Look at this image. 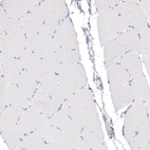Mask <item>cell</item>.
<instances>
[{
	"label": "cell",
	"mask_w": 150,
	"mask_h": 150,
	"mask_svg": "<svg viewBox=\"0 0 150 150\" xmlns=\"http://www.w3.org/2000/svg\"><path fill=\"white\" fill-rule=\"evenodd\" d=\"M62 47L70 48L72 50H79V46L77 42V35L75 32L74 25L69 17L58 24V28L54 34V37L52 39V42L49 47L48 51L43 56V59L51 62L56 50L62 48Z\"/></svg>",
	"instance_id": "obj_1"
},
{
	"label": "cell",
	"mask_w": 150,
	"mask_h": 150,
	"mask_svg": "<svg viewBox=\"0 0 150 150\" xmlns=\"http://www.w3.org/2000/svg\"><path fill=\"white\" fill-rule=\"evenodd\" d=\"M148 122H149V113L144 103L134 104L127 111L124 118L123 135L125 139L129 142Z\"/></svg>",
	"instance_id": "obj_2"
},
{
	"label": "cell",
	"mask_w": 150,
	"mask_h": 150,
	"mask_svg": "<svg viewBox=\"0 0 150 150\" xmlns=\"http://www.w3.org/2000/svg\"><path fill=\"white\" fill-rule=\"evenodd\" d=\"M48 20L47 11L42 3L34 8L29 14H27L21 19L16 21V25L21 28L24 31L29 42L32 45L33 40L35 39L36 35L38 34L39 30L43 25V23Z\"/></svg>",
	"instance_id": "obj_3"
},
{
	"label": "cell",
	"mask_w": 150,
	"mask_h": 150,
	"mask_svg": "<svg viewBox=\"0 0 150 150\" xmlns=\"http://www.w3.org/2000/svg\"><path fill=\"white\" fill-rule=\"evenodd\" d=\"M118 16L114 8L98 14L97 18V31L100 46L104 47L108 41L112 40L120 34Z\"/></svg>",
	"instance_id": "obj_4"
},
{
	"label": "cell",
	"mask_w": 150,
	"mask_h": 150,
	"mask_svg": "<svg viewBox=\"0 0 150 150\" xmlns=\"http://www.w3.org/2000/svg\"><path fill=\"white\" fill-rule=\"evenodd\" d=\"M59 111L69 115L73 121L83 127L86 126L87 124L95 121V120H99L98 113L96 110V105H94V106H78V105H75L71 100V98L64 100Z\"/></svg>",
	"instance_id": "obj_5"
},
{
	"label": "cell",
	"mask_w": 150,
	"mask_h": 150,
	"mask_svg": "<svg viewBox=\"0 0 150 150\" xmlns=\"http://www.w3.org/2000/svg\"><path fill=\"white\" fill-rule=\"evenodd\" d=\"M58 24V22L53 20H47L39 30V32L32 42V51L37 56L43 58L45 54L47 53L49 47L51 45Z\"/></svg>",
	"instance_id": "obj_6"
},
{
	"label": "cell",
	"mask_w": 150,
	"mask_h": 150,
	"mask_svg": "<svg viewBox=\"0 0 150 150\" xmlns=\"http://www.w3.org/2000/svg\"><path fill=\"white\" fill-rule=\"evenodd\" d=\"M40 0H2V6L8 15L14 21H18L27 14H29L33 8L41 4Z\"/></svg>",
	"instance_id": "obj_7"
},
{
	"label": "cell",
	"mask_w": 150,
	"mask_h": 150,
	"mask_svg": "<svg viewBox=\"0 0 150 150\" xmlns=\"http://www.w3.org/2000/svg\"><path fill=\"white\" fill-rule=\"evenodd\" d=\"M31 105L49 118H51L57 111H59V109L62 106V103L53 99L39 86L31 98Z\"/></svg>",
	"instance_id": "obj_8"
},
{
	"label": "cell",
	"mask_w": 150,
	"mask_h": 150,
	"mask_svg": "<svg viewBox=\"0 0 150 150\" xmlns=\"http://www.w3.org/2000/svg\"><path fill=\"white\" fill-rule=\"evenodd\" d=\"M49 121H50V118L47 117L40 111H38L35 107L31 106V107L24 109L21 116L19 117L18 122H17V125L25 133H31L40 126H42L43 124L48 123Z\"/></svg>",
	"instance_id": "obj_9"
},
{
	"label": "cell",
	"mask_w": 150,
	"mask_h": 150,
	"mask_svg": "<svg viewBox=\"0 0 150 150\" xmlns=\"http://www.w3.org/2000/svg\"><path fill=\"white\" fill-rule=\"evenodd\" d=\"M23 71L22 64L18 58L0 52V75L8 79L10 83L16 85L19 75Z\"/></svg>",
	"instance_id": "obj_10"
},
{
	"label": "cell",
	"mask_w": 150,
	"mask_h": 150,
	"mask_svg": "<svg viewBox=\"0 0 150 150\" xmlns=\"http://www.w3.org/2000/svg\"><path fill=\"white\" fill-rule=\"evenodd\" d=\"M109 89L111 92L113 107L115 111L123 109L128 105L133 103V96L130 86L128 85H118L109 83Z\"/></svg>",
	"instance_id": "obj_11"
},
{
	"label": "cell",
	"mask_w": 150,
	"mask_h": 150,
	"mask_svg": "<svg viewBox=\"0 0 150 150\" xmlns=\"http://www.w3.org/2000/svg\"><path fill=\"white\" fill-rule=\"evenodd\" d=\"M57 74H62L69 79L73 81L78 86L83 88L88 85V78H87L85 68L81 62L77 64H59Z\"/></svg>",
	"instance_id": "obj_12"
},
{
	"label": "cell",
	"mask_w": 150,
	"mask_h": 150,
	"mask_svg": "<svg viewBox=\"0 0 150 150\" xmlns=\"http://www.w3.org/2000/svg\"><path fill=\"white\" fill-rule=\"evenodd\" d=\"M49 123H51L55 127L60 129L62 132H66L71 135L75 137H81V132H83V126L79 124L74 122L69 115L64 114V113L57 111L51 118Z\"/></svg>",
	"instance_id": "obj_13"
},
{
	"label": "cell",
	"mask_w": 150,
	"mask_h": 150,
	"mask_svg": "<svg viewBox=\"0 0 150 150\" xmlns=\"http://www.w3.org/2000/svg\"><path fill=\"white\" fill-rule=\"evenodd\" d=\"M6 106H18L23 109H27L32 105H31V100L22 93L17 85L10 83L4 99L0 103V111H2Z\"/></svg>",
	"instance_id": "obj_14"
},
{
	"label": "cell",
	"mask_w": 150,
	"mask_h": 150,
	"mask_svg": "<svg viewBox=\"0 0 150 150\" xmlns=\"http://www.w3.org/2000/svg\"><path fill=\"white\" fill-rule=\"evenodd\" d=\"M127 16L130 29L141 30L149 25L146 15L137 3V0H126Z\"/></svg>",
	"instance_id": "obj_15"
},
{
	"label": "cell",
	"mask_w": 150,
	"mask_h": 150,
	"mask_svg": "<svg viewBox=\"0 0 150 150\" xmlns=\"http://www.w3.org/2000/svg\"><path fill=\"white\" fill-rule=\"evenodd\" d=\"M129 86L131 88L133 102L135 104L145 103L146 100H149V85H148L147 78L143 73L134 76V77H131Z\"/></svg>",
	"instance_id": "obj_16"
},
{
	"label": "cell",
	"mask_w": 150,
	"mask_h": 150,
	"mask_svg": "<svg viewBox=\"0 0 150 150\" xmlns=\"http://www.w3.org/2000/svg\"><path fill=\"white\" fill-rule=\"evenodd\" d=\"M41 3L46 8L48 20L60 23L68 18V8L64 0H45Z\"/></svg>",
	"instance_id": "obj_17"
},
{
	"label": "cell",
	"mask_w": 150,
	"mask_h": 150,
	"mask_svg": "<svg viewBox=\"0 0 150 150\" xmlns=\"http://www.w3.org/2000/svg\"><path fill=\"white\" fill-rule=\"evenodd\" d=\"M122 48L126 52H135L139 53V30L129 29L127 31L120 33L114 38Z\"/></svg>",
	"instance_id": "obj_18"
},
{
	"label": "cell",
	"mask_w": 150,
	"mask_h": 150,
	"mask_svg": "<svg viewBox=\"0 0 150 150\" xmlns=\"http://www.w3.org/2000/svg\"><path fill=\"white\" fill-rule=\"evenodd\" d=\"M39 87L53 99L62 103V104L64 103L66 99L62 97V91H60V88H59L57 73L50 72L49 74H47L45 76V78L39 83Z\"/></svg>",
	"instance_id": "obj_19"
},
{
	"label": "cell",
	"mask_w": 150,
	"mask_h": 150,
	"mask_svg": "<svg viewBox=\"0 0 150 150\" xmlns=\"http://www.w3.org/2000/svg\"><path fill=\"white\" fill-rule=\"evenodd\" d=\"M125 52L126 51L122 48L121 45L115 39L108 41L104 46L105 69L108 70L112 64H118Z\"/></svg>",
	"instance_id": "obj_20"
},
{
	"label": "cell",
	"mask_w": 150,
	"mask_h": 150,
	"mask_svg": "<svg viewBox=\"0 0 150 150\" xmlns=\"http://www.w3.org/2000/svg\"><path fill=\"white\" fill-rule=\"evenodd\" d=\"M23 111V108L18 106H6L2 111H0V132L16 125Z\"/></svg>",
	"instance_id": "obj_21"
},
{
	"label": "cell",
	"mask_w": 150,
	"mask_h": 150,
	"mask_svg": "<svg viewBox=\"0 0 150 150\" xmlns=\"http://www.w3.org/2000/svg\"><path fill=\"white\" fill-rule=\"evenodd\" d=\"M33 133L37 134L40 137H42L43 141L48 144L55 145L58 146L60 144V139H62V131L60 129H58L57 127H55L54 125H52L51 123H46L43 124L42 126H40L38 129H36L35 131H33ZM60 149V147H59Z\"/></svg>",
	"instance_id": "obj_22"
},
{
	"label": "cell",
	"mask_w": 150,
	"mask_h": 150,
	"mask_svg": "<svg viewBox=\"0 0 150 150\" xmlns=\"http://www.w3.org/2000/svg\"><path fill=\"white\" fill-rule=\"evenodd\" d=\"M118 64L127 70V72L131 77H134V76L143 73L141 58H139V54L135 52H125Z\"/></svg>",
	"instance_id": "obj_23"
},
{
	"label": "cell",
	"mask_w": 150,
	"mask_h": 150,
	"mask_svg": "<svg viewBox=\"0 0 150 150\" xmlns=\"http://www.w3.org/2000/svg\"><path fill=\"white\" fill-rule=\"evenodd\" d=\"M27 71L38 83H40L47 74H49L50 72H54L53 67H52V62H47V60H45L41 57H37V58L35 59L33 64L28 68Z\"/></svg>",
	"instance_id": "obj_24"
},
{
	"label": "cell",
	"mask_w": 150,
	"mask_h": 150,
	"mask_svg": "<svg viewBox=\"0 0 150 150\" xmlns=\"http://www.w3.org/2000/svg\"><path fill=\"white\" fill-rule=\"evenodd\" d=\"M25 134L27 133L17 124L1 131V137H2L3 141L6 144L8 149L11 150H17L19 142L21 141V139Z\"/></svg>",
	"instance_id": "obj_25"
},
{
	"label": "cell",
	"mask_w": 150,
	"mask_h": 150,
	"mask_svg": "<svg viewBox=\"0 0 150 150\" xmlns=\"http://www.w3.org/2000/svg\"><path fill=\"white\" fill-rule=\"evenodd\" d=\"M16 85L22 91V93L31 100V98L33 97V95L37 90L38 86H39V83L35 78H33L28 71L23 70L21 74L19 75Z\"/></svg>",
	"instance_id": "obj_26"
},
{
	"label": "cell",
	"mask_w": 150,
	"mask_h": 150,
	"mask_svg": "<svg viewBox=\"0 0 150 150\" xmlns=\"http://www.w3.org/2000/svg\"><path fill=\"white\" fill-rule=\"evenodd\" d=\"M107 78L109 83H118V85H128L131 81V76L120 64H112L107 70Z\"/></svg>",
	"instance_id": "obj_27"
},
{
	"label": "cell",
	"mask_w": 150,
	"mask_h": 150,
	"mask_svg": "<svg viewBox=\"0 0 150 150\" xmlns=\"http://www.w3.org/2000/svg\"><path fill=\"white\" fill-rule=\"evenodd\" d=\"M81 137L86 141L90 142H97V141H104V132L102 130V124L99 120L91 122L83 127Z\"/></svg>",
	"instance_id": "obj_28"
},
{
	"label": "cell",
	"mask_w": 150,
	"mask_h": 150,
	"mask_svg": "<svg viewBox=\"0 0 150 150\" xmlns=\"http://www.w3.org/2000/svg\"><path fill=\"white\" fill-rule=\"evenodd\" d=\"M46 142L43 141L42 137L31 132L22 137L18 144L17 150H42Z\"/></svg>",
	"instance_id": "obj_29"
},
{
	"label": "cell",
	"mask_w": 150,
	"mask_h": 150,
	"mask_svg": "<svg viewBox=\"0 0 150 150\" xmlns=\"http://www.w3.org/2000/svg\"><path fill=\"white\" fill-rule=\"evenodd\" d=\"M22 51L23 50L20 47L17 46L16 43L8 37V33L0 34V52H3V53L8 54V55L19 59Z\"/></svg>",
	"instance_id": "obj_30"
},
{
	"label": "cell",
	"mask_w": 150,
	"mask_h": 150,
	"mask_svg": "<svg viewBox=\"0 0 150 150\" xmlns=\"http://www.w3.org/2000/svg\"><path fill=\"white\" fill-rule=\"evenodd\" d=\"M69 98H71V100L78 106H94V105H96L91 90L88 89L87 87L81 88Z\"/></svg>",
	"instance_id": "obj_31"
},
{
	"label": "cell",
	"mask_w": 150,
	"mask_h": 150,
	"mask_svg": "<svg viewBox=\"0 0 150 150\" xmlns=\"http://www.w3.org/2000/svg\"><path fill=\"white\" fill-rule=\"evenodd\" d=\"M57 78H58V85L62 91V97L64 99H68L69 97H71L73 94H75V92H77L81 87H79L77 83H75L73 81L69 79L68 77H66L62 74H57Z\"/></svg>",
	"instance_id": "obj_32"
},
{
	"label": "cell",
	"mask_w": 150,
	"mask_h": 150,
	"mask_svg": "<svg viewBox=\"0 0 150 150\" xmlns=\"http://www.w3.org/2000/svg\"><path fill=\"white\" fill-rule=\"evenodd\" d=\"M150 141V122L145 124L139 132L128 142L129 147L131 150H137L139 146H142L145 143H148Z\"/></svg>",
	"instance_id": "obj_33"
},
{
	"label": "cell",
	"mask_w": 150,
	"mask_h": 150,
	"mask_svg": "<svg viewBox=\"0 0 150 150\" xmlns=\"http://www.w3.org/2000/svg\"><path fill=\"white\" fill-rule=\"evenodd\" d=\"M8 37L11 38L17 46L20 47L22 50H32V45L29 42L27 38V35L24 31L19 28L18 25H15L13 29L8 33Z\"/></svg>",
	"instance_id": "obj_34"
},
{
	"label": "cell",
	"mask_w": 150,
	"mask_h": 150,
	"mask_svg": "<svg viewBox=\"0 0 150 150\" xmlns=\"http://www.w3.org/2000/svg\"><path fill=\"white\" fill-rule=\"evenodd\" d=\"M139 51L143 56L150 54V28L149 25L139 30Z\"/></svg>",
	"instance_id": "obj_35"
},
{
	"label": "cell",
	"mask_w": 150,
	"mask_h": 150,
	"mask_svg": "<svg viewBox=\"0 0 150 150\" xmlns=\"http://www.w3.org/2000/svg\"><path fill=\"white\" fill-rule=\"evenodd\" d=\"M81 139V137H75V135H71V134H68L66 132H62L60 144H59L60 150H75Z\"/></svg>",
	"instance_id": "obj_36"
},
{
	"label": "cell",
	"mask_w": 150,
	"mask_h": 150,
	"mask_svg": "<svg viewBox=\"0 0 150 150\" xmlns=\"http://www.w3.org/2000/svg\"><path fill=\"white\" fill-rule=\"evenodd\" d=\"M15 25H16V22L8 16L6 10L1 6L0 8V34L8 33Z\"/></svg>",
	"instance_id": "obj_37"
},
{
	"label": "cell",
	"mask_w": 150,
	"mask_h": 150,
	"mask_svg": "<svg viewBox=\"0 0 150 150\" xmlns=\"http://www.w3.org/2000/svg\"><path fill=\"white\" fill-rule=\"evenodd\" d=\"M121 2L122 1H120V0H96L95 8H96L97 13L100 14L106 11H109V10H112Z\"/></svg>",
	"instance_id": "obj_38"
},
{
	"label": "cell",
	"mask_w": 150,
	"mask_h": 150,
	"mask_svg": "<svg viewBox=\"0 0 150 150\" xmlns=\"http://www.w3.org/2000/svg\"><path fill=\"white\" fill-rule=\"evenodd\" d=\"M37 57H39V56H37L32 50H23L21 55H20V57H19V60L21 62L23 70L27 71L28 68L33 64V62H34Z\"/></svg>",
	"instance_id": "obj_39"
},
{
	"label": "cell",
	"mask_w": 150,
	"mask_h": 150,
	"mask_svg": "<svg viewBox=\"0 0 150 150\" xmlns=\"http://www.w3.org/2000/svg\"><path fill=\"white\" fill-rule=\"evenodd\" d=\"M81 54H79V50H72L68 54L67 57L64 58L62 62H64V64H77V62H81Z\"/></svg>",
	"instance_id": "obj_40"
},
{
	"label": "cell",
	"mask_w": 150,
	"mask_h": 150,
	"mask_svg": "<svg viewBox=\"0 0 150 150\" xmlns=\"http://www.w3.org/2000/svg\"><path fill=\"white\" fill-rule=\"evenodd\" d=\"M8 85H10V81L8 79H6V77H1L0 78V100L2 102L6 96V91H8Z\"/></svg>",
	"instance_id": "obj_41"
},
{
	"label": "cell",
	"mask_w": 150,
	"mask_h": 150,
	"mask_svg": "<svg viewBox=\"0 0 150 150\" xmlns=\"http://www.w3.org/2000/svg\"><path fill=\"white\" fill-rule=\"evenodd\" d=\"M89 150H107L108 147L104 143V141H97V142H90L88 141Z\"/></svg>",
	"instance_id": "obj_42"
},
{
	"label": "cell",
	"mask_w": 150,
	"mask_h": 150,
	"mask_svg": "<svg viewBox=\"0 0 150 150\" xmlns=\"http://www.w3.org/2000/svg\"><path fill=\"white\" fill-rule=\"evenodd\" d=\"M137 3H139V6H141V8L145 13L146 18L148 20L150 17V1L149 0H141V1H137Z\"/></svg>",
	"instance_id": "obj_43"
},
{
	"label": "cell",
	"mask_w": 150,
	"mask_h": 150,
	"mask_svg": "<svg viewBox=\"0 0 150 150\" xmlns=\"http://www.w3.org/2000/svg\"><path fill=\"white\" fill-rule=\"evenodd\" d=\"M143 62L145 64V67H146V70H147V73L149 74L150 73V56L149 55H145L143 56Z\"/></svg>",
	"instance_id": "obj_44"
},
{
	"label": "cell",
	"mask_w": 150,
	"mask_h": 150,
	"mask_svg": "<svg viewBox=\"0 0 150 150\" xmlns=\"http://www.w3.org/2000/svg\"><path fill=\"white\" fill-rule=\"evenodd\" d=\"M42 150H60V149H59L58 146H55V145L48 144V143H46V144L43 145Z\"/></svg>",
	"instance_id": "obj_45"
},
{
	"label": "cell",
	"mask_w": 150,
	"mask_h": 150,
	"mask_svg": "<svg viewBox=\"0 0 150 150\" xmlns=\"http://www.w3.org/2000/svg\"><path fill=\"white\" fill-rule=\"evenodd\" d=\"M150 149V143H145V144H143L142 146H139V148H137V150H149Z\"/></svg>",
	"instance_id": "obj_46"
}]
</instances>
